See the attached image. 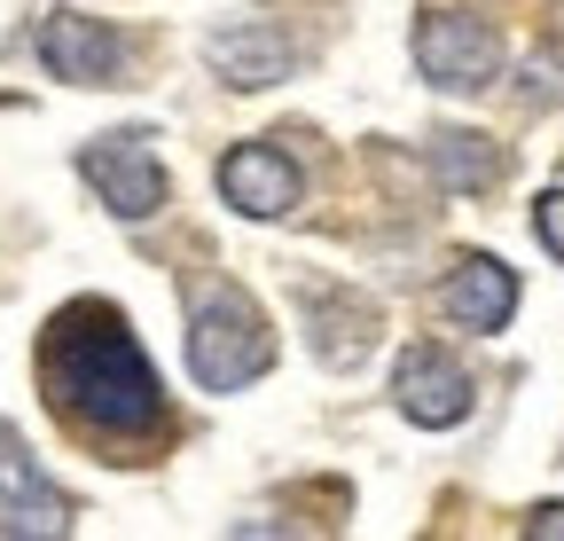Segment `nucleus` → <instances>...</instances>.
Instances as JSON below:
<instances>
[{
  "mask_svg": "<svg viewBox=\"0 0 564 541\" xmlns=\"http://www.w3.org/2000/svg\"><path fill=\"white\" fill-rule=\"evenodd\" d=\"M40 385L87 440H150L165 432V385L133 329L110 306H63L40 337Z\"/></svg>",
  "mask_w": 564,
  "mask_h": 541,
  "instance_id": "obj_1",
  "label": "nucleus"
},
{
  "mask_svg": "<svg viewBox=\"0 0 564 541\" xmlns=\"http://www.w3.org/2000/svg\"><path fill=\"white\" fill-rule=\"evenodd\" d=\"M212 63H220L236 87H274L282 63H291V47H282V32L251 24V32H220V40H212Z\"/></svg>",
  "mask_w": 564,
  "mask_h": 541,
  "instance_id": "obj_10",
  "label": "nucleus"
},
{
  "mask_svg": "<svg viewBox=\"0 0 564 541\" xmlns=\"http://www.w3.org/2000/svg\"><path fill=\"white\" fill-rule=\"evenodd\" d=\"M415 63H423V79L470 95V87H486L502 72V40H494L478 17H423L415 24Z\"/></svg>",
  "mask_w": 564,
  "mask_h": 541,
  "instance_id": "obj_3",
  "label": "nucleus"
},
{
  "mask_svg": "<svg viewBox=\"0 0 564 541\" xmlns=\"http://www.w3.org/2000/svg\"><path fill=\"white\" fill-rule=\"evenodd\" d=\"M40 63H47L55 79H70V87H110V79H118V63H126V47H118L110 24L63 9V17L40 24Z\"/></svg>",
  "mask_w": 564,
  "mask_h": 541,
  "instance_id": "obj_6",
  "label": "nucleus"
},
{
  "mask_svg": "<svg viewBox=\"0 0 564 541\" xmlns=\"http://www.w3.org/2000/svg\"><path fill=\"white\" fill-rule=\"evenodd\" d=\"M220 196L236 213H251V220H282L299 205V165L282 158V150H267V142H251V150H228L220 158Z\"/></svg>",
  "mask_w": 564,
  "mask_h": 541,
  "instance_id": "obj_7",
  "label": "nucleus"
},
{
  "mask_svg": "<svg viewBox=\"0 0 564 541\" xmlns=\"http://www.w3.org/2000/svg\"><path fill=\"white\" fill-rule=\"evenodd\" d=\"M79 173L95 181V196H102L118 220H150L165 205V173H158V158H150L141 133H110V142H95L79 158Z\"/></svg>",
  "mask_w": 564,
  "mask_h": 541,
  "instance_id": "obj_4",
  "label": "nucleus"
},
{
  "mask_svg": "<svg viewBox=\"0 0 564 541\" xmlns=\"http://www.w3.org/2000/svg\"><path fill=\"white\" fill-rule=\"evenodd\" d=\"M533 228H541V244H549V251L564 259V188H549L541 205H533Z\"/></svg>",
  "mask_w": 564,
  "mask_h": 541,
  "instance_id": "obj_11",
  "label": "nucleus"
},
{
  "mask_svg": "<svg viewBox=\"0 0 564 541\" xmlns=\"http://www.w3.org/2000/svg\"><path fill=\"white\" fill-rule=\"evenodd\" d=\"M0 518L17 533H63V502L47 495V479L32 470V455L0 432Z\"/></svg>",
  "mask_w": 564,
  "mask_h": 541,
  "instance_id": "obj_9",
  "label": "nucleus"
},
{
  "mask_svg": "<svg viewBox=\"0 0 564 541\" xmlns=\"http://www.w3.org/2000/svg\"><path fill=\"white\" fill-rule=\"evenodd\" d=\"M274 369V337H267V314L236 291H212L196 299L188 314V377L204 392H243Z\"/></svg>",
  "mask_w": 564,
  "mask_h": 541,
  "instance_id": "obj_2",
  "label": "nucleus"
},
{
  "mask_svg": "<svg viewBox=\"0 0 564 541\" xmlns=\"http://www.w3.org/2000/svg\"><path fill=\"white\" fill-rule=\"evenodd\" d=\"M440 306H447V322L455 329H502L510 314H518V275L502 259H463L455 275H447V291H440Z\"/></svg>",
  "mask_w": 564,
  "mask_h": 541,
  "instance_id": "obj_8",
  "label": "nucleus"
},
{
  "mask_svg": "<svg viewBox=\"0 0 564 541\" xmlns=\"http://www.w3.org/2000/svg\"><path fill=\"white\" fill-rule=\"evenodd\" d=\"M392 392H400V416H408V424H423V432H447V424H463V416H470V377H463L440 346H408V354H400Z\"/></svg>",
  "mask_w": 564,
  "mask_h": 541,
  "instance_id": "obj_5",
  "label": "nucleus"
},
{
  "mask_svg": "<svg viewBox=\"0 0 564 541\" xmlns=\"http://www.w3.org/2000/svg\"><path fill=\"white\" fill-rule=\"evenodd\" d=\"M533 533H564V510H541V518H533Z\"/></svg>",
  "mask_w": 564,
  "mask_h": 541,
  "instance_id": "obj_12",
  "label": "nucleus"
}]
</instances>
